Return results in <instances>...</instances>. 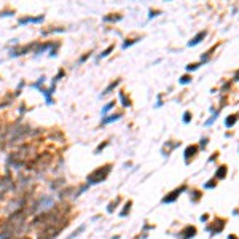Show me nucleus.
Instances as JSON below:
<instances>
[{
	"instance_id": "f03ea898",
	"label": "nucleus",
	"mask_w": 239,
	"mask_h": 239,
	"mask_svg": "<svg viewBox=\"0 0 239 239\" xmlns=\"http://www.w3.org/2000/svg\"><path fill=\"white\" fill-rule=\"evenodd\" d=\"M53 206V199L51 198H43L40 202V207H38V210H43V209H48Z\"/></svg>"
},
{
	"instance_id": "39448f33",
	"label": "nucleus",
	"mask_w": 239,
	"mask_h": 239,
	"mask_svg": "<svg viewBox=\"0 0 239 239\" xmlns=\"http://www.w3.org/2000/svg\"><path fill=\"white\" fill-rule=\"evenodd\" d=\"M182 190H185V187H182L180 190H175V191H174V193H172L171 196H166V198L163 199V202H171V201H174V199L177 198L179 195H180V191H182Z\"/></svg>"
},
{
	"instance_id": "4468645a",
	"label": "nucleus",
	"mask_w": 239,
	"mask_h": 239,
	"mask_svg": "<svg viewBox=\"0 0 239 239\" xmlns=\"http://www.w3.org/2000/svg\"><path fill=\"white\" fill-rule=\"evenodd\" d=\"M225 172H226L225 166H222V169H220V171H219V174H217V175H219V177H223V175H225Z\"/></svg>"
},
{
	"instance_id": "dca6fc26",
	"label": "nucleus",
	"mask_w": 239,
	"mask_h": 239,
	"mask_svg": "<svg viewBox=\"0 0 239 239\" xmlns=\"http://www.w3.org/2000/svg\"><path fill=\"white\" fill-rule=\"evenodd\" d=\"M190 81V77H183V78L180 80V83H188Z\"/></svg>"
},
{
	"instance_id": "6e6552de",
	"label": "nucleus",
	"mask_w": 239,
	"mask_h": 239,
	"mask_svg": "<svg viewBox=\"0 0 239 239\" xmlns=\"http://www.w3.org/2000/svg\"><path fill=\"white\" fill-rule=\"evenodd\" d=\"M196 150H198L196 147H188V148H187V151H185V156H187V158H190L193 153H196Z\"/></svg>"
},
{
	"instance_id": "9d476101",
	"label": "nucleus",
	"mask_w": 239,
	"mask_h": 239,
	"mask_svg": "<svg viewBox=\"0 0 239 239\" xmlns=\"http://www.w3.org/2000/svg\"><path fill=\"white\" fill-rule=\"evenodd\" d=\"M112 107H115V102H110V104H107V105H105V107H104V109H102V113L109 112V110L112 109Z\"/></svg>"
},
{
	"instance_id": "1a4fd4ad",
	"label": "nucleus",
	"mask_w": 239,
	"mask_h": 239,
	"mask_svg": "<svg viewBox=\"0 0 239 239\" xmlns=\"http://www.w3.org/2000/svg\"><path fill=\"white\" fill-rule=\"evenodd\" d=\"M129 209H131V201H129V202H128V204H126V207L123 209V212H121V214H120V215H121V217H124V215H126L128 212H129Z\"/></svg>"
},
{
	"instance_id": "f8f14e48",
	"label": "nucleus",
	"mask_w": 239,
	"mask_h": 239,
	"mask_svg": "<svg viewBox=\"0 0 239 239\" xmlns=\"http://www.w3.org/2000/svg\"><path fill=\"white\" fill-rule=\"evenodd\" d=\"M112 50H113V46H109V48H107V50H105V51H104L102 54L99 56V58H105V56H109V53L112 51Z\"/></svg>"
},
{
	"instance_id": "7ed1b4c3",
	"label": "nucleus",
	"mask_w": 239,
	"mask_h": 239,
	"mask_svg": "<svg viewBox=\"0 0 239 239\" xmlns=\"http://www.w3.org/2000/svg\"><path fill=\"white\" fill-rule=\"evenodd\" d=\"M195 234H196L195 226H188V228L185 229L183 234H180V239H187V238H190V236H195Z\"/></svg>"
},
{
	"instance_id": "2eb2a0df",
	"label": "nucleus",
	"mask_w": 239,
	"mask_h": 239,
	"mask_svg": "<svg viewBox=\"0 0 239 239\" xmlns=\"http://www.w3.org/2000/svg\"><path fill=\"white\" fill-rule=\"evenodd\" d=\"M234 121H236V118H228V120H226V124L229 126V124H233Z\"/></svg>"
},
{
	"instance_id": "9b49d317",
	"label": "nucleus",
	"mask_w": 239,
	"mask_h": 239,
	"mask_svg": "<svg viewBox=\"0 0 239 239\" xmlns=\"http://www.w3.org/2000/svg\"><path fill=\"white\" fill-rule=\"evenodd\" d=\"M116 85H118V80H116V81H113V83H112V85H110V86H109V88H107V89H105V94H109V92H110V91H112V89H113V88H115V86H116Z\"/></svg>"
},
{
	"instance_id": "f257e3e1",
	"label": "nucleus",
	"mask_w": 239,
	"mask_h": 239,
	"mask_svg": "<svg viewBox=\"0 0 239 239\" xmlns=\"http://www.w3.org/2000/svg\"><path fill=\"white\" fill-rule=\"evenodd\" d=\"M109 172H110V164H105V166L97 167L94 172H91V174L88 175V182L89 183H99V182H104L107 179V175H109Z\"/></svg>"
},
{
	"instance_id": "20e7f679",
	"label": "nucleus",
	"mask_w": 239,
	"mask_h": 239,
	"mask_svg": "<svg viewBox=\"0 0 239 239\" xmlns=\"http://www.w3.org/2000/svg\"><path fill=\"white\" fill-rule=\"evenodd\" d=\"M43 21V16H38V18H22L19 19V24H27V22H40Z\"/></svg>"
},
{
	"instance_id": "423d86ee",
	"label": "nucleus",
	"mask_w": 239,
	"mask_h": 239,
	"mask_svg": "<svg viewBox=\"0 0 239 239\" xmlns=\"http://www.w3.org/2000/svg\"><path fill=\"white\" fill-rule=\"evenodd\" d=\"M204 37H206V32H199V34H198L195 38H193V40L190 41V46H191V45H196V43H199V41H201V38H204Z\"/></svg>"
},
{
	"instance_id": "0eeeda50",
	"label": "nucleus",
	"mask_w": 239,
	"mask_h": 239,
	"mask_svg": "<svg viewBox=\"0 0 239 239\" xmlns=\"http://www.w3.org/2000/svg\"><path fill=\"white\" fill-rule=\"evenodd\" d=\"M121 115H110L109 118H104L102 120V124H107V123H112V121H115V120H118Z\"/></svg>"
},
{
	"instance_id": "ddd939ff",
	"label": "nucleus",
	"mask_w": 239,
	"mask_h": 239,
	"mask_svg": "<svg viewBox=\"0 0 239 239\" xmlns=\"http://www.w3.org/2000/svg\"><path fill=\"white\" fill-rule=\"evenodd\" d=\"M120 97H121V100H123V105L124 107H128V105H129V100H126V97H124V94H123V92H121V96H120Z\"/></svg>"
},
{
	"instance_id": "f3484780",
	"label": "nucleus",
	"mask_w": 239,
	"mask_h": 239,
	"mask_svg": "<svg viewBox=\"0 0 239 239\" xmlns=\"http://www.w3.org/2000/svg\"><path fill=\"white\" fill-rule=\"evenodd\" d=\"M185 121H190V113H185Z\"/></svg>"
},
{
	"instance_id": "a211bd4d",
	"label": "nucleus",
	"mask_w": 239,
	"mask_h": 239,
	"mask_svg": "<svg viewBox=\"0 0 239 239\" xmlns=\"http://www.w3.org/2000/svg\"><path fill=\"white\" fill-rule=\"evenodd\" d=\"M228 239H238V238H234V236H229V238Z\"/></svg>"
}]
</instances>
